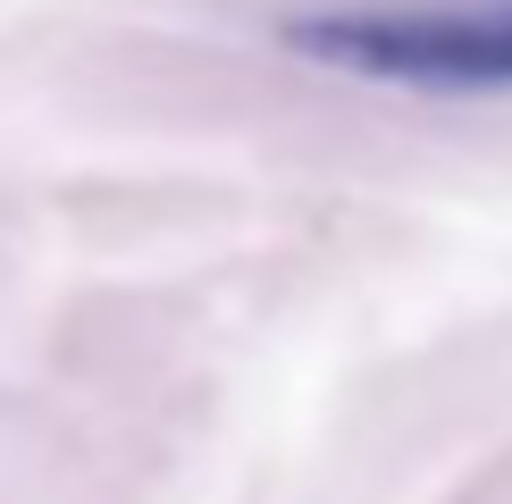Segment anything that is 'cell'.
Listing matches in <instances>:
<instances>
[{
  "instance_id": "obj_1",
  "label": "cell",
  "mask_w": 512,
  "mask_h": 504,
  "mask_svg": "<svg viewBox=\"0 0 512 504\" xmlns=\"http://www.w3.org/2000/svg\"><path fill=\"white\" fill-rule=\"evenodd\" d=\"M294 51L345 76L412 84V93H512V0H370L311 9L286 26Z\"/></svg>"
}]
</instances>
